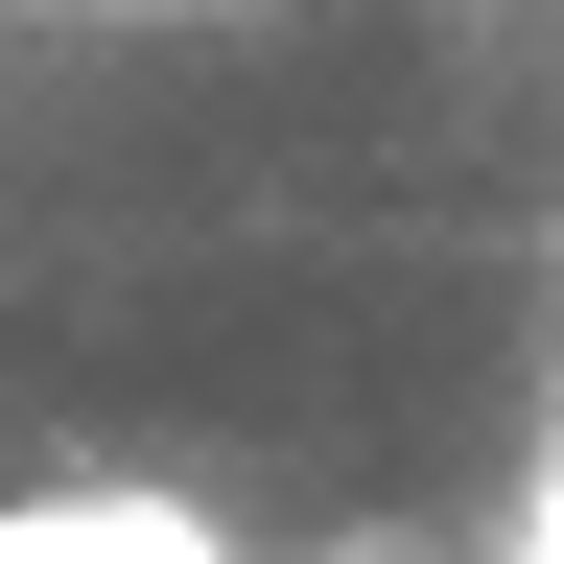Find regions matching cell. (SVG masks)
Here are the masks:
<instances>
[{"instance_id":"obj_1","label":"cell","mask_w":564,"mask_h":564,"mask_svg":"<svg viewBox=\"0 0 564 564\" xmlns=\"http://www.w3.org/2000/svg\"><path fill=\"white\" fill-rule=\"evenodd\" d=\"M0 564H236V518L165 470H47V494H0Z\"/></svg>"}]
</instances>
